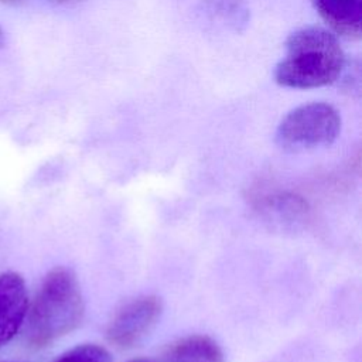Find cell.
I'll return each mask as SVG.
<instances>
[{
  "instance_id": "277c9868",
  "label": "cell",
  "mask_w": 362,
  "mask_h": 362,
  "mask_svg": "<svg viewBox=\"0 0 362 362\" xmlns=\"http://www.w3.org/2000/svg\"><path fill=\"white\" fill-rule=\"evenodd\" d=\"M163 314V301L157 296H141L123 304L112 317L107 341L119 349H132L141 344L157 327Z\"/></svg>"
},
{
  "instance_id": "5b68a950",
  "label": "cell",
  "mask_w": 362,
  "mask_h": 362,
  "mask_svg": "<svg viewBox=\"0 0 362 362\" xmlns=\"http://www.w3.org/2000/svg\"><path fill=\"white\" fill-rule=\"evenodd\" d=\"M27 308L28 294L24 279L16 272L0 273V348L24 325Z\"/></svg>"
},
{
  "instance_id": "30bf717a",
  "label": "cell",
  "mask_w": 362,
  "mask_h": 362,
  "mask_svg": "<svg viewBox=\"0 0 362 362\" xmlns=\"http://www.w3.org/2000/svg\"><path fill=\"white\" fill-rule=\"evenodd\" d=\"M3 45H4V33H3V30L0 27V48H3Z\"/></svg>"
},
{
  "instance_id": "9c48e42d",
  "label": "cell",
  "mask_w": 362,
  "mask_h": 362,
  "mask_svg": "<svg viewBox=\"0 0 362 362\" xmlns=\"http://www.w3.org/2000/svg\"><path fill=\"white\" fill-rule=\"evenodd\" d=\"M54 362H112V358L100 345L82 344L64 352Z\"/></svg>"
},
{
  "instance_id": "7a4b0ae2",
  "label": "cell",
  "mask_w": 362,
  "mask_h": 362,
  "mask_svg": "<svg viewBox=\"0 0 362 362\" xmlns=\"http://www.w3.org/2000/svg\"><path fill=\"white\" fill-rule=\"evenodd\" d=\"M286 55L276 65L274 81L284 88L314 89L338 79L345 57L337 37L317 25L296 30L286 40Z\"/></svg>"
},
{
  "instance_id": "8fae6325",
  "label": "cell",
  "mask_w": 362,
  "mask_h": 362,
  "mask_svg": "<svg viewBox=\"0 0 362 362\" xmlns=\"http://www.w3.org/2000/svg\"><path fill=\"white\" fill-rule=\"evenodd\" d=\"M54 1H58V3H66V1H71V0H54Z\"/></svg>"
},
{
  "instance_id": "8992f818",
  "label": "cell",
  "mask_w": 362,
  "mask_h": 362,
  "mask_svg": "<svg viewBox=\"0 0 362 362\" xmlns=\"http://www.w3.org/2000/svg\"><path fill=\"white\" fill-rule=\"evenodd\" d=\"M260 212L266 222L283 230H294L308 219L310 208L305 199L296 194L279 192L267 195L260 202Z\"/></svg>"
},
{
  "instance_id": "ba28073f",
  "label": "cell",
  "mask_w": 362,
  "mask_h": 362,
  "mask_svg": "<svg viewBox=\"0 0 362 362\" xmlns=\"http://www.w3.org/2000/svg\"><path fill=\"white\" fill-rule=\"evenodd\" d=\"M153 362H225L221 346L206 335H189L168 345Z\"/></svg>"
},
{
  "instance_id": "3957f363",
  "label": "cell",
  "mask_w": 362,
  "mask_h": 362,
  "mask_svg": "<svg viewBox=\"0 0 362 362\" xmlns=\"http://www.w3.org/2000/svg\"><path fill=\"white\" fill-rule=\"evenodd\" d=\"M341 132L338 110L324 102L301 105L290 110L276 130V143L291 153L331 146Z\"/></svg>"
},
{
  "instance_id": "6da1fadb",
  "label": "cell",
  "mask_w": 362,
  "mask_h": 362,
  "mask_svg": "<svg viewBox=\"0 0 362 362\" xmlns=\"http://www.w3.org/2000/svg\"><path fill=\"white\" fill-rule=\"evenodd\" d=\"M85 313L82 291L75 273L55 267L42 279L33 303H28L25 342L33 349L45 348L79 327Z\"/></svg>"
},
{
  "instance_id": "52a82bcc",
  "label": "cell",
  "mask_w": 362,
  "mask_h": 362,
  "mask_svg": "<svg viewBox=\"0 0 362 362\" xmlns=\"http://www.w3.org/2000/svg\"><path fill=\"white\" fill-rule=\"evenodd\" d=\"M321 18L346 38H359L362 30V0H311Z\"/></svg>"
}]
</instances>
